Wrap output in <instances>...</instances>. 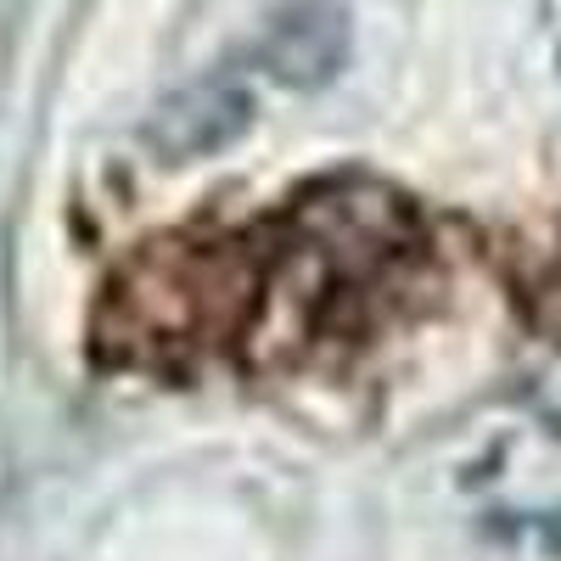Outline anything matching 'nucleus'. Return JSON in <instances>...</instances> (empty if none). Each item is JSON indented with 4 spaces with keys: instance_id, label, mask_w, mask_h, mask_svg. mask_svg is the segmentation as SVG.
I'll use <instances>...</instances> for the list:
<instances>
[{
    "instance_id": "obj_1",
    "label": "nucleus",
    "mask_w": 561,
    "mask_h": 561,
    "mask_svg": "<svg viewBox=\"0 0 561 561\" xmlns=\"http://www.w3.org/2000/svg\"><path fill=\"white\" fill-rule=\"evenodd\" d=\"M253 84L237 79L230 68L219 73H203L192 84H180L174 96H163L152 107V118L140 124V147H147L158 163L169 169H185V163H203L253 129Z\"/></svg>"
},
{
    "instance_id": "obj_2",
    "label": "nucleus",
    "mask_w": 561,
    "mask_h": 561,
    "mask_svg": "<svg viewBox=\"0 0 561 561\" xmlns=\"http://www.w3.org/2000/svg\"><path fill=\"white\" fill-rule=\"evenodd\" d=\"M348 62V7L343 0H280L259 39V68L275 84L320 90Z\"/></svg>"
},
{
    "instance_id": "obj_3",
    "label": "nucleus",
    "mask_w": 561,
    "mask_h": 561,
    "mask_svg": "<svg viewBox=\"0 0 561 561\" xmlns=\"http://www.w3.org/2000/svg\"><path fill=\"white\" fill-rule=\"evenodd\" d=\"M556 62H561V57H556Z\"/></svg>"
}]
</instances>
